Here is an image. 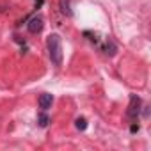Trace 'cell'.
Instances as JSON below:
<instances>
[{"mask_svg": "<svg viewBox=\"0 0 151 151\" xmlns=\"http://www.w3.org/2000/svg\"><path fill=\"white\" fill-rule=\"evenodd\" d=\"M46 46H48V55L53 66H62V41L59 34H50L46 39Z\"/></svg>", "mask_w": 151, "mask_h": 151, "instance_id": "obj_1", "label": "cell"}, {"mask_svg": "<svg viewBox=\"0 0 151 151\" xmlns=\"http://www.w3.org/2000/svg\"><path fill=\"white\" fill-rule=\"evenodd\" d=\"M140 105H142L140 98H139V96H135V94H132V96H130V107H128L126 116H128L130 119H137V117H139V114H140Z\"/></svg>", "mask_w": 151, "mask_h": 151, "instance_id": "obj_2", "label": "cell"}, {"mask_svg": "<svg viewBox=\"0 0 151 151\" xmlns=\"http://www.w3.org/2000/svg\"><path fill=\"white\" fill-rule=\"evenodd\" d=\"M43 25H45L43 18H41V16H34V18L27 23V29H29V32L37 34V32H41V30H43Z\"/></svg>", "mask_w": 151, "mask_h": 151, "instance_id": "obj_3", "label": "cell"}, {"mask_svg": "<svg viewBox=\"0 0 151 151\" xmlns=\"http://www.w3.org/2000/svg\"><path fill=\"white\" fill-rule=\"evenodd\" d=\"M37 103H39V109L46 112V110L52 107V103H53V96H52V94H48V93H43V94L39 96Z\"/></svg>", "mask_w": 151, "mask_h": 151, "instance_id": "obj_4", "label": "cell"}, {"mask_svg": "<svg viewBox=\"0 0 151 151\" xmlns=\"http://www.w3.org/2000/svg\"><path fill=\"white\" fill-rule=\"evenodd\" d=\"M60 11H62L66 16H73V11H71V4H69V0H60Z\"/></svg>", "mask_w": 151, "mask_h": 151, "instance_id": "obj_5", "label": "cell"}, {"mask_svg": "<svg viewBox=\"0 0 151 151\" xmlns=\"http://www.w3.org/2000/svg\"><path fill=\"white\" fill-rule=\"evenodd\" d=\"M103 50H105V53H107V55H110V57H112V55L116 53V50H117V48H116V45L109 39V43L105 45V48H103Z\"/></svg>", "mask_w": 151, "mask_h": 151, "instance_id": "obj_6", "label": "cell"}, {"mask_svg": "<svg viewBox=\"0 0 151 151\" xmlns=\"http://www.w3.org/2000/svg\"><path fill=\"white\" fill-rule=\"evenodd\" d=\"M48 121H50V119H48V116H46V114H45V110H43V112L37 116V123H39V126H41V128H45V126L48 124Z\"/></svg>", "mask_w": 151, "mask_h": 151, "instance_id": "obj_7", "label": "cell"}, {"mask_svg": "<svg viewBox=\"0 0 151 151\" xmlns=\"http://www.w3.org/2000/svg\"><path fill=\"white\" fill-rule=\"evenodd\" d=\"M75 126H77L78 130H86V128H87V121H86V117H78L77 121H75Z\"/></svg>", "mask_w": 151, "mask_h": 151, "instance_id": "obj_8", "label": "cell"}, {"mask_svg": "<svg viewBox=\"0 0 151 151\" xmlns=\"http://www.w3.org/2000/svg\"><path fill=\"white\" fill-rule=\"evenodd\" d=\"M130 130H132L133 133H135V132H139V124H132V128H130Z\"/></svg>", "mask_w": 151, "mask_h": 151, "instance_id": "obj_9", "label": "cell"}, {"mask_svg": "<svg viewBox=\"0 0 151 151\" xmlns=\"http://www.w3.org/2000/svg\"><path fill=\"white\" fill-rule=\"evenodd\" d=\"M37 6H41V0H37Z\"/></svg>", "mask_w": 151, "mask_h": 151, "instance_id": "obj_10", "label": "cell"}]
</instances>
